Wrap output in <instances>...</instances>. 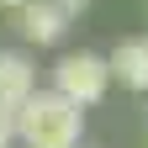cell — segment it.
<instances>
[{
    "label": "cell",
    "instance_id": "cell-1",
    "mask_svg": "<svg viewBox=\"0 0 148 148\" xmlns=\"http://www.w3.org/2000/svg\"><path fill=\"white\" fill-rule=\"evenodd\" d=\"M79 138H85V111L53 90H32L16 106V143L21 148H79Z\"/></svg>",
    "mask_w": 148,
    "mask_h": 148
},
{
    "label": "cell",
    "instance_id": "cell-2",
    "mask_svg": "<svg viewBox=\"0 0 148 148\" xmlns=\"http://www.w3.org/2000/svg\"><path fill=\"white\" fill-rule=\"evenodd\" d=\"M111 74H106V58L101 53H64L58 64H53V95H64L69 106H95L106 95Z\"/></svg>",
    "mask_w": 148,
    "mask_h": 148
},
{
    "label": "cell",
    "instance_id": "cell-3",
    "mask_svg": "<svg viewBox=\"0 0 148 148\" xmlns=\"http://www.w3.org/2000/svg\"><path fill=\"white\" fill-rule=\"evenodd\" d=\"M106 74L122 79L127 90H148V37H127L106 53Z\"/></svg>",
    "mask_w": 148,
    "mask_h": 148
},
{
    "label": "cell",
    "instance_id": "cell-4",
    "mask_svg": "<svg viewBox=\"0 0 148 148\" xmlns=\"http://www.w3.org/2000/svg\"><path fill=\"white\" fill-rule=\"evenodd\" d=\"M37 90V74H32V58L27 53H0V106L16 111L27 95Z\"/></svg>",
    "mask_w": 148,
    "mask_h": 148
},
{
    "label": "cell",
    "instance_id": "cell-5",
    "mask_svg": "<svg viewBox=\"0 0 148 148\" xmlns=\"http://www.w3.org/2000/svg\"><path fill=\"white\" fill-rule=\"evenodd\" d=\"M64 16H58V5L53 0H27L21 5V37L27 42H37V48H48V42H58L64 37Z\"/></svg>",
    "mask_w": 148,
    "mask_h": 148
},
{
    "label": "cell",
    "instance_id": "cell-6",
    "mask_svg": "<svg viewBox=\"0 0 148 148\" xmlns=\"http://www.w3.org/2000/svg\"><path fill=\"white\" fill-rule=\"evenodd\" d=\"M11 143H16V111L0 106V148H11Z\"/></svg>",
    "mask_w": 148,
    "mask_h": 148
},
{
    "label": "cell",
    "instance_id": "cell-7",
    "mask_svg": "<svg viewBox=\"0 0 148 148\" xmlns=\"http://www.w3.org/2000/svg\"><path fill=\"white\" fill-rule=\"evenodd\" d=\"M53 5H58L64 21H74V16H85V11H90V0H53Z\"/></svg>",
    "mask_w": 148,
    "mask_h": 148
},
{
    "label": "cell",
    "instance_id": "cell-8",
    "mask_svg": "<svg viewBox=\"0 0 148 148\" xmlns=\"http://www.w3.org/2000/svg\"><path fill=\"white\" fill-rule=\"evenodd\" d=\"M0 5H16V11H21V5H27V0H0Z\"/></svg>",
    "mask_w": 148,
    "mask_h": 148
}]
</instances>
